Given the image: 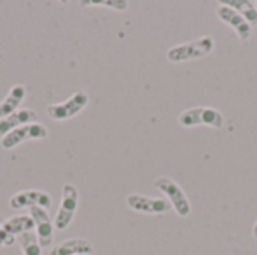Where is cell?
<instances>
[{
  "label": "cell",
  "mask_w": 257,
  "mask_h": 255,
  "mask_svg": "<svg viewBox=\"0 0 257 255\" xmlns=\"http://www.w3.org/2000/svg\"><path fill=\"white\" fill-rule=\"evenodd\" d=\"M214 47H215V42H214L212 36H202L191 42H185V44L172 47L167 51V59L172 63H181V62H188V60H194V59H202V57H206L208 54H211Z\"/></svg>",
  "instance_id": "cell-1"
},
{
  "label": "cell",
  "mask_w": 257,
  "mask_h": 255,
  "mask_svg": "<svg viewBox=\"0 0 257 255\" xmlns=\"http://www.w3.org/2000/svg\"><path fill=\"white\" fill-rule=\"evenodd\" d=\"M78 200H80V192L77 186H74L72 183H65L62 188V200L56 212V216L53 219L54 228L63 231L72 224L78 209Z\"/></svg>",
  "instance_id": "cell-2"
},
{
  "label": "cell",
  "mask_w": 257,
  "mask_h": 255,
  "mask_svg": "<svg viewBox=\"0 0 257 255\" xmlns=\"http://www.w3.org/2000/svg\"><path fill=\"white\" fill-rule=\"evenodd\" d=\"M179 125L184 128H194V126H211L214 129H220L224 125V116L221 111L209 107H194L185 110L179 114Z\"/></svg>",
  "instance_id": "cell-3"
},
{
  "label": "cell",
  "mask_w": 257,
  "mask_h": 255,
  "mask_svg": "<svg viewBox=\"0 0 257 255\" xmlns=\"http://www.w3.org/2000/svg\"><path fill=\"white\" fill-rule=\"evenodd\" d=\"M89 104V95L84 90L75 92L71 98L60 104H53L47 107V114L54 122H63L75 117L80 111H83Z\"/></svg>",
  "instance_id": "cell-4"
},
{
  "label": "cell",
  "mask_w": 257,
  "mask_h": 255,
  "mask_svg": "<svg viewBox=\"0 0 257 255\" xmlns=\"http://www.w3.org/2000/svg\"><path fill=\"white\" fill-rule=\"evenodd\" d=\"M154 185H155V188L158 191H161L167 197L172 207L175 209V212L179 216L185 218V216H188L191 213V203H190L187 194L184 192V189L173 179H170V177H158Z\"/></svg>",
  "instance_id": "cell-5"
},
{
  "label": "cell",
  "mask_w": 257,
  "mask_h": 255,
  "mask_svg": "<svg viewBox=\"0 0 257 255\" xmlns=\"http://www.w3.org/2000/svg\"><path fill=\"white\" fill-rule=\"evenodd\" d=\"M48 137V131L42 123H29V125H23L14 131H11L9 134H6L2 138V147L5 150H11L15 149L17 146H20L24 141H32V140H45Z\"/></svg>",
  "instance_id": "cell-6"
},
{
  "label": "cell",
  "mask_w": 257,
  "mask_h": 255,
  "mask_svg": "<svg viewBox=\"0 0 257 255\" xmlns=\"http://www.w3.org/2000/svg\"><path fill=\"white\" fill-rule=\"evenodd\" d=\"M125 201L131 210L145 215H163L173 209L166 198H149L142 194H130Z\"/></svg>",
  "instance_id": "cell-7"
},
{
  "label": "cell",
  "mask_w": 257,
  "mask_h": 255,
  "mask_svg": "<svg viewBox=\"0 0 257 255\" xmlns=\"http://www.w3.org/2000/svg\"><path fill=\"white\" fill-rule=\"evenodd\" d=\"M53 204V198L48 192L41 189H29L17 192L9 200V207L12 210H21V209H32V207H44L50 209Z\"/></svg>",
  "instance_id": "cell-8"
},
{
  "label": "cell",
  "mask_w": 257,
  "mask_h": 255,
  "mask_svg": "<svg viewBox=\"0 0 257 255\" xmlns=\"http://www.w3.org/2000/svg\"><path fill=\"white\" fill-rule=\"evenodd\" d=\"M30 216L35 222V233L41 248H48L54 239V224L50 218V213L44 207H32Z\"/></svg>",
  "instance_id": "cell-9"
},
{
  "label": "cell",
  "mask_w": 257,
  "mask_h": 255,
  "mask_svg": "<svg viewBox=\"0 0 257 255\" xmlns=\"http://www.w3.org/2000/svg\"><path fill=\"white\" fill-rule=\"evenodd\" d=\"M217 15H218V18H220L223 23H226L227 26H230V27L236 32V35H238V38L241 39V42L245 44V42L251 38V33H253L251 26H250V24L245 21V18L241 17L235 9H232V8H229V6L220 3V6L217 8Z\"/></svg>",
  "instance_id": "cell-10"
},
{
  "label": "cell",
  "mask_w": 257,
  "mask_h": 255,
  "mask_svg": "<svg viewBox=\"0 0 257 255\" xmlns=\"http://www.w3.org/2000/svg\"><path fill=\"white\" fill-rule=\"evenodd\" d=\"M36 120H38V113L35 110H32V108H21V110L12 113L8 117L0 119V137L3 138L11 131L20 128L23 125L35 123Z\"/></svg>",
  "instance_id": "cell-11"
},
{
  "label": "cell",
  "mask_w": 257,
  "mask_h": 255,
  "mask_svg": "<svg viewBox=\"0 0 257 255\" xmlns=\"http://www.w3.org/2000/svg\"><path fill=\"white\" fill-rule=\"evenodd\" d=\"M93 245L87 239H68L56 245L50 255H92Z\"/></svg>",
  "instance_id": "cell-12"
},
{
  "label": "cell",
  "mask_w": 257,
  "mask_h": 255,
  "mask_svg": "<svg viewBox=\"0 0 257 255\" xmlns=\"http://www.w3.org/2000/svg\"><path fill=\"white\" fill-rule=\"evenodd\" d=\"M26 95H27V89L24 84H14L9 89L6 98L0 102V119L8 117L12 113L18 111V107L24 101Z\"/></svg>",
  "instance_id": "cell-13"
},
{
  "label": "cell",
  "mask_w": 257,
  "mask_h": 255,
  "mask_svg": "<svg viewBox=\"0 0 257 255\" xmlns=\"http://www.w3.org/2000/svg\"><path fill=\"white\" fill-rule=\"evenodd\" d=\"M0 228L3 231H6L8 234L17 237L21 233L33 231L35 230V222H33L30 215H15V216H11V218L5 219Z\"/></svg>",
  "instance_id": "cell-14"
},
{
  "label": "cell",
  "mask_w": 257,
  "mask_h": 255,
  "mask_svg": "<svg viewBox=\"0 0 257 255\" xmlns=\"http://www.w3.org/2000/svg\"><path fill=\"white\" fill-rule=\"evenodd\" d=\"M221 5H226L232 9H235L241 17L245 18V21L253 27L257 26V8L248 0H226L221 2Z\"/></svg>",
  "instance_id": "cell-15"
},
{
  "label": "cell",
  "mask_w": 257,
  "mask_h": 255,
  "mask_svg": "<svg viewBox=\"0 0 257 255\" xmlns=\"http://www.w3.org/2000/svg\"><path fill=\"white\" fill-rule=\"evenodd\" d=\"M17 243L21 248L23 255H41L42 248L38 242L36 233L35 231H26L17 236Z\"/></svg>",
  "instance_id": "cell-16"
},
{
  "label": "cell",
  "mask_w": 257,
  "mask_h": 255,
  "mask_svg": "<svg viewBox=\"0 0 257 255\" xmlns=\"http://www.w3.org/2000/svg\"><path fill=\"white\" fill-rule=\"evenodd\" d=\"M81 5H102V6H110L111 9H116V11H125L128 8V2H123V0H114V2H110V0H101V2H81Z\"/></svg>",
  "instance_id": "cell-17"
},
{
  "label": "cell",
  "mask_w": 257,
  "mask_h": 255,
  "mask_svg": "<svg viewBox=\"0 0 257 255\" xmlns=\"http://www.w3.org/2000/svg\"><path fill=\"white\" fill-rule=\"evenodd\" d=\"M17 242V237L8 234L6 231H3L0 228V248H8V246H12L14 243Z\"/></svg>",
  "instance_id": "cell-18"
},
{
  "label": "cell",
  "mask_w": 257,
  "mask_h": 255,
  "mask_svg": "<svg viewBox=\"0 0 257 255\" xmlns=\"http://www.w3.org/2000/svg\"><path fill=\"white\" fill-rule=\"evenodd\" d=\"M253 237L257 239V221H256V224H254V227H253Z\"/></svg>",
  "instance_id": "cell-19"
},
{
  "label": "cell",
  "mask_w": 257,
  "mask_h": 255,
  "mask_svg": "<svg viewBox=\"0 0 257 255\" xmlns=\"http://www.w3.org/2000/svg\"><path fill=\"white\" fill-rule=\"evenodd\" d=\"M2 224H3V219H0V227H2Z\"/></svg>",
  "instance_id": "cell-20"
},
{
  "label": "cell",
  "mask_w": 257,
  "mask_h": 255,
  "mask_svg": "<svg viewBox=\"0 0 257 255\" xmlns=\"http://www.w3.org/2000/svg\"><path fill=\"white\" fill-rule=\"evenodd\" d=\"M256 6H257V5H256Z\"/></svg>",
  "instance_id": "cell-21"
}]
</instances>
